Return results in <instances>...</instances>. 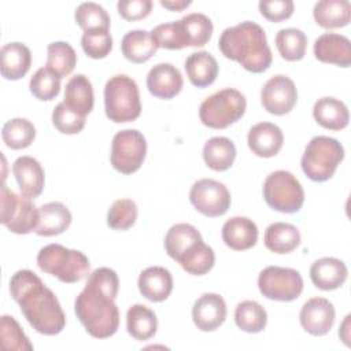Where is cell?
Masks as SVG:
<instances>
[{
    "mask_svg": "<svg viewBox=\"0 0 351 351\" xmlns=\"http://www.w3.org/2000/svg\"><path fill=\"white\" fill-rule=\"evenodd\" d=\"M244 95L234 88H225L203 100L199 108L202 123L211 129H225L237 122L245 112Z\"/></svg>",
    "mask_w": 351,
    "mask_h": 351,
    "instance_id": "8",
    "label": "cell"
},
{
    "mask_svg": "<svg viewBox=\"0 0 351 351\" xmlns=\"http://www.w3.org/2000/svg\"><path fill=\"white\" fill-rule=\"evenodd\" d=\"M184 85L181 71L171 63H158L147 74V88L158 99H173Z\"/></svg>",
    "mask_w": 351,
    "mask_h": 351,
    "instance_id": "17",
    "label": "cell"
},
{
    "mask_svg": "<svg viewBox=\"0 0 351 351\" xmlns=\"http://www.w3.org/2000/svg\"><path fill=\"white\" fill-rule=\"evenodd\" d=\"M258 5L261 14L270 22H281L291 18L295 8L292 0H262Z\"/></svg>",
    "mask_w": 351,
    "mask_h": 351,
    "instance_id": "46",
    "label": "cell"
},
{
    "mask_svg": "<svg viewBox=\"0 0 351 351\" xmlns=\"http://www.w3.org/2000/svg\"><path fill=\"white\" fill-rule=\"evenodd\" d=\"M313 16L324 29L344 27L351 19V4L348 0H321L315 3Z\"/></svg>",
    "mask_w": 351,
    "mask_h": 351,
    "instance_id": "27",
    "label": "cell"
},
{
    "mask_svg": "<svg viewBox=\"0 0 351 351\" xmlns=\"http://www.w3.org/2000/svg\"><path fill=\"white\" fill-rule=\"evenodd\" d=\"M121 49L123 56L133 63H145L158 51V45L147 30H130L121 41Z\"/></svg>",
    "mask_w": 351,
    "mask_h": 351,
    "instance_id": "30",
    "label": "cell"
},
{
    "mask_svg": "<svg viewBox=\"0 0 351 351\" xmlns=\"http://www.w3.org/2000/svg\"><path fill=\"white\" fill-rule=\"evenodd\" d=\"M104 111L107 118L115 123L132 122L140 117V92L132 77L117 74L106 82Z\"/></svg>",
    "mask_w": 351,
    "mask_h": 351,
    "instance_id": "6",
    "label": "cell"
},
{
    "mask_svg": "<svg viewBox=\"0 0 351 351\" xmlns=\"http://www.w3.org/2000/svg\"><path fill=\"white\" fill-rule=\"evenodd\" d=\"M12 173L23 196L34 199L41 195L45 184V174L37 159L32 156H19L12 163Z\"/></svg>",
    "mask_w": 351,
    "mask_h": 351,
    "instance_id": "20",
    "label": "cell"
},
{
    "mask_svg": "<svg viewBox=\"0 0 351 351\" xmlns=\"http://www.w3.org/2000/svg\"><path fill=\"white\" fill-rule=\"evenodd\" d=\"M261 101L269 114L285 115L291 112L298 101L295 82L284 74L269 78L261 90Z\"/></svg>",
    "mask_w": 351,
    "mask_h": 351,
    "instance_id": "14",
    "label": "cell"
},
{
    "mask_svg": "<svg viewBox=\"0 0 351 351\" xmlns=\"http://www.w3.org/2000/svg\"><path fill=\"white\" fill-rule=\"evenodd\" d=\"M218 47L225 58L237 62L250 73L266 71L273 60L263 27L251 21L226 27Z\"/></svg>",
    "mask_w": 351,
    "mask_h": 351,
    "instance_id": "3",
    "label": "cell"
},
{
    "mask_svg": "<svg viewBox=\"0 0 351 351\" xmlns=\"http://www.w3.org/2000/svg\"><path fill=\"white\" fill-rule=\"evenodd\" d=\"M3 143L11 149L27 148L36 138V128L26 118H12L1 129Z\"/></svg>",
    "mask_w": 351,
    "mask_h": 351,
    "instance_id": "36",
    "label": "cell"
},
{
    "mask_svg": "<svg viewBox=\"0 0 351 351\" xmlns=\"http://www.w3.org/2000/svg\"><path fill=\"white\" fill-rule=\"evenodd\" d=\"M147 155V141L137 129H125L115 133L111 143L110 160L121 174L136 173Z\"/></svg>",
    "mask_w": 351,
    "mask_h": 351,
    "instance_id": "11",
    "label": "cell"
},
{
    "mask_svg": "<svg viewBox=\"0 0 351 351\" xmlns=\"http://www.w3.org/2000/svg\"><path fill=\"white\" fill-rule=\"evenodd\" d=\"M118 274L110 267H99L88 276L84 289L75 298V315L92 337L107 339L118 330Z\"/></svg>",
    "mask_w": 351,
    "mask_h": 351,
    "instance_id": "1",
    "label": "cell"
},
{
    "mask_svg": "<svg viewBox=\"0 0 351 351\" xmlns=\"http://www.w3.org/2000/svg\"><path fill=\"white\" fill-rule=\"evenodd\" d=\"M137 204L132 199L115 200L107 213V225L114 230H126L137 219Z\"/></svg>",
    "mask_w": 351,
    "mask_h": 351,
    "instance_id": "43",
    "label": "cell"
},
{
    "mask_svg": "<svg viewBox=\"0 0 351 351\" xmlns=\"http://www.w3.org/2000/svg\"><path fill=\"white\" fill-rule=\"evenodd\" d=\"M52 123L63 134H77L85 126V117L62 101L52 111Z\"/></svg>",
    "mask_w": 351,
    "mask_h": 351,
    "instance_id": "44",
    "label": "cell"
},
{
    "mask_svg": "<svg viewBox=\"0 0 351 351\" xmlns=\"http://www.w3.org/2000/svg\"><path fill=\"white\" fill-rule=\"evenodd\" d=\"M77 25L88 32H108L110 29V16L107 11L97 3L86 1L81 3L74 14Z\"/></svg>",
    "mask_w": 351,
    "mask_h": 351,
    "instance_id": "38",
    "label": "cell"
},
{
    "mask_svg": "<svg viewBox=\"0 0 351 351\" xmlns=\"http://www.w3.org/2000/svg\"><path fill=\"white\" fill-rule=\"evenodd\" d=\"M348 277L346 263L333 256L317 259L310 267V278L313 284L322 291H333L340 288Z\"/></svg>",
    "mask_w": 351,
    "mask_h": 351,
    "instance_id": "21",
    "label": "cell"
},
{
    "mask_svg": "<svg viewBox=\"0 0 351 351\" xmlns=\"http://www.w3.org/2000/svg\"><path fill=\"white\" fill-rule=\"evenodd\" d=\"M350 318H351L350 314L346 315V318H344V321L341 322L340 329H339V336H340L341 341H343L347 347H350Z\"/></svg>",
    "mask_w": 351,
    "mask_h": 351,
    "instance_id": "49",
    "label": "cell"
},
{
    "mask_svg": "<svg viewBox=\"0 0 351 351\" xmlns=\"http://www.w3.org/2000/svg\"><path fill=\"white\" fill-rule=\"evenodd\" d=\"M162 7L170 10V11H182L184 8L191 5V0H160L159 1Z\"/></svg>",
    "mask_w": 351,
    "mask_h": 351,
    "instance_id": "48",
    "label": "cell"
},
{
    "mask_svg": "<svg viewBox=\"0 0 351 351\" xmlns=\"http://www.w3.org/2000/svg\"><path fill=\"white\" fill-rule=\"evenodd\" d=\"M0 71L5 80L16 81L25 77L32 64L30 49L22 43H8L0 49Z\"/></svg>",
    "mask_w": 351,
    "mask_h": 351,
    "instance_id": "24",
    "label": "cell"
},
{
    "mask_svg": "<svg viewBox=\"0 0 351 351\" xmlns=\"http://www.w3.org/2000/svg\"><path fill=\"white\" fill-rule=\"evenodd\" d=\"M0 339L4 350L10 351H32L33 344L29 337L18 324V321L11 315H1L0 319Z\"/></svg>",
    "mask_w": 351,
    "mask_h": 351,
    "instance_id": "40",
    "label": "cell"
},
{
    "mask_svg": "<svg viewBox=\"0 0 351 351\" xmlns=\"http://www.w3.org/2000/svg\"><path fill=\"white\" fill-rule=\"evenodd\" d=\"M344 159V147L333 137H313L303 152L300 166L303 173L314 182H324L333 177Z\"/></svg>",
    "mask_w": 351,
    "mask_h": 351,
    "instance_id": "7",
    "label": "cell"
},
{
    "mask_svg": "<svg viewBox=\"0 0 351 351\" xmlns=\"http://www.w3.org/2000/svg\"><path fill=\"white\" fill-rule=\"evenodd\" d=\"M180 21L182 23L189 47H203L210 41L214 26L207 15L202 12H192L186 14Z\"/></svg>",
    "mask_w": 351,
    "mask_h": 351,
    "instance_id": "39",
    "label": "cell"
},
{
    "mask_svg": "<svg viewBox=\"0 0 351 351\" xmlns=\"http://www.w3.org/2000/svg\"><path fill=\"white\" fill-rule=\"evenodd\" d=\"M314 56L322 63L348 67L351 64L350 40L337 33H324L314 43Z\"/></svg>",
    "mask_w": 351,
    "mask_h": 351,
    "instance_id": "18",
    "label": "cell"
},
{
    "mask_svg": "<svg viewBox=\"0 0 351 351\" xmlns=\"http://www.w3.org/2000/svg\"><path fill=\"white\" fill-rule=\"evenodd\" d=\"M38 267L66 284H75L89 274V259L78 251L62 244H48L37 254Z\"/></svg>",
    "mask_w": 351,
    "mask_h": 351,
    "instance_id": "5",
    "label": "cell"
},
{
    "mask_svg": "<svg viewBox=\"0 0 351 351\" xmlns=\"http://www.w3.org/2000/svg\"><path fill=\"white\" fill-rule=\"evenodd\" d=\"M263 241L265 247L274 254H289L300 244V233L292 223L274 222L266 228Z\"/></svg>",
    "mask_w": 351,
    "mask_h": 351,
    "instance_id": "31",
    "label": "cell"
},
{
    "mask_svg": "<svg viewBox=\"0 0 351 351\" xmlns=\"http://www.w3.org/2000/svg\"><path fill=\"white\" fill-rule=\"evenodd\" d=\"M151 34H152L158 48L182 49L185 47H189L181 21L158 25L152 29Z\"/></svg>",
    "mask_w": 351,
    "mask_h": 351,
    "instance_id": "41",
    "label": "cell"
},
{
    "mask_svg": "<svg viewBox=\"0 0 351 351\" xmlns=\"http://www.w3.org/2000/svg\"><path fill=\"white\" fill-rule=\"evenodd\" d=\"M226 303L218 293H203L192 307V319L197 329L213 332L218 329L226 319Z\"/></svg>",
    "mask_w": 351,
    "mask_h": 351,
    "instance_id": "16",
    "label": "cell"
},
{
    "mask_svg": "<svg viewBox=\"0 0 351 351\" xmlns=\"http://www.w3.org/2000/svg\"><path fill=\"white\" fill-rule=\"evenodd\" d=\"M234 322L243 332L259 333L266 328L267 313L258 302L244 300L236 306Z\"/></svg>",
    "mask_w": 351,
    "mask_h": 351,
    "instance_id": "34",
    "label": "cell"
},
{
    "mask_svg": "<svg viewBox=\"0 0 351 351\" xmlns=\"http://www.w3.org/2000/svg\"><path fill=\"white\" fill-rule=\"evenodd\" d=\"M140 293L149 302H163L173 291L171 273L162 266L144 269L137 280Z\"/></svg>",
    "mask_w": 351,
    "mask_h": 351,
    "instance_id": "22",
    "label": "cell"
},
{
    "mask_svg": "<svg viewBox=\"0 0 351 351\" xmlns=\"http://www.w3.org/2000/svg\"><path fill=\"white\" fill-rule=\"evenodd\" d=\"M336 318V311L332 304L325 298H311L300 308L299 321L302 328L311 336L326 335Z\"/></svg>",
    "mask_w": 351,
    "mask_h": 351,
    "instance_id": "15",
    "label": "cell"
},
{
    "mask_svg": "<svg viewBox=\"0 0 351 351\" xmlns=\"http://www.w3.org/2000/svg\"><path fill=\"white\" fill-rule=\"evenodd\" d=\"M47 67L59 78L67 77L75 67L77 53L64 41H53L47 47Z\"/></svg>",
    "mask_w": 351,
    "mask_h": 351,
    "instance_id": "37",
    "label": "cell"
},
{
    "mask_svg": "<svg viewBox=\"0 0 351 351\" xmlns=\"http://www.w3.org/2000/svg\"><path fill=\"white\" fill-rule=\"evenodd\" d=\"M38 208L32 199L18 195L4 184L0 188V222L12 233L27 234L38 225Z\"/></svg>",
    "mask_w": 351,
    "mask_h": 351,
    "instance_id": "10",
    "label": "cell"
},
{
    "mask_svg": "<svg viewBox=\"0 0 351 351\" xmlns=\"http://www.w3.org/2000/svg\"><path fill=\"white\" fill-rule=\"evenodd\" d=\"M84 52L92 59H103L112 49V37L110 32H88L81 37Z\"/></svg>",
    "mask_w": 351,
    "mask_h": 351,
    "instance_id": "45",
    "label": "cell"
},
{
    "mask_svg": "<svg viewBox=\"0 0 351 351\" xmlns=\"http://www.w3.org/2000/svg\"><path fill=\"white\" fill-rule=\"evenodd\" d=\"M118 14L125 21H140L149 15L152 10L151 0H119L117 3Z\"/></svg>",
    "mask_w": 351,
    "mask_h": 351,
    "instance_id": "47",
    "label": "cell"
},
{
    "mask_svg": "<svg viewBox=\"0 0 351 351\" xmlns=\"http://www.w3.org/2000/svg\"><path fill=\"white\" fill-rule=\"evenodd\" d=\"M10 293L19 304L30 326L45 336L59 335L66 325V315L56 295L32 270L22 269L10 280Z\"/></svg>",
    "mask_w": 351,
    "mask_h": 351,
    "instance_id": "2",
    "label": "cell"
},
{
    "mask_svg": "<svg viewBox=\"0 0 351 351\" xmlns=\"http://www.w3.org/2000/svg\"><path fill=\"white\" fill-rule=\"evenodd\" d=\"M236 154L234 143L222 136L211 137L203 147L204 163L214 171H225L230 169L236 159Z\"/></svg>",
    "mask_w": 351,
    "mask_h": 351,
    "instance_id": "32",
    "label": "cell"
},
{
    "mask_svg": "<svg viewBox=\"0 0 351 351\" xmlns=\"http://www.w3.org/2000/svg\"><path fill=\"white\" fill-rule=\"evenodd\" d=\"M247 144L256 156L271 158L282 148L284 134L277 125L271 122H259L248 130Z\"/></svg>",
    "mask_w": 351,
    "mask_h": 351,
    "instance_id": "19",
    "label": "cell"
},
{
    "mask_svg": "<svg viewBox=\"0 0 351 351\" xmlns=\"http://www.w3.org/2000/svg\"><path fill=\"white\" fill-rule=\"evenodd\" d=\"M313 117L318 125L329 130H341L347 128L350 114L346 103L335 97H321L313 107Z\"/></svg>",
    "mask_w": 351,
    "mask_h": 351,
    "instance_id": "26",
    "label": "cell"
},
{
    "mask_svg": "<svg viewBox=\"0 0 351 351\" xmlns=\"http://www.w3.org/2000/svg\"><path fill=\"white\" fill-rule=\"evenodd\" d=\"M189 200L200 214L211 218L226 214L232 202L228 188L213 178H202L193 182Z\"/></svg>",
    "mask_w": 351,
    "mask_h": 351,
    "instance_id": "13",
    "label": "cell"
},
{
    "mask_svg": "<svg viewBox=\"0 0 351 351\" xmlns=\"http://www.w3.org/2000/svg\"><path fill=\"white\" fill-rule=\"evenodd\" d=\"M276 47L282 59L288 62H298L306 55L307 37L300 29H281L276 34Z\"/></svg>",
    "mask_w": 351,
    "mask_h": 351,
    "instance_id": "35",
    "label": "cell"
},
{
    "mask_svg": "<svg viewBox=\"0 0 351 351\" xmlns=\"http://www.w3.org/2000/svg\"><path fill=\"white\" fill-rule=\"evenodd\" d=\"M126 329L128 333L138 341L149 340L158 329L156 314L145 304L136 303L128 308Z\"/></svg>",
    "mask_w": 351,
    "mask_h": 351,
    "instance_id": "33",
    "label": "cell"
},
{
    "mask_svg": "<svg viewBox=\"0 0 351 351\" xmlns=\"http://www.w3.org/2000/svg\"><path fill=\"white\" fill-rule=\"evenodd\" d=\"M258 288L270 300L292 302L303 291V278L295 269L267 266L259 273Z\"/></svg>",
    "mask_w": 351,
    "mask_h": 351,
    "instance_id": "12",
    "label": "cell"
},
{
    "mask_svg": "<svg viewBox=\"0 0 351 351\" xmlns=\"http://www.w3.org/2000/svg\"><path fill=\"white\" fill-rule=\"evenodd\" d=\"M185 71L193 86H210L218 75V63L207 51L191 53L185 60Z\"/></svg>",
    "mask_w": 351,
    "mask_h": 351,
    "instance_id": "28",
    "label": "cell"
},
{
    "mask_svg": "<svg viewBox=\"0 0 351 351\" xmlns=\"http://www.w3.org/2000/svg\"><path fill=\"white\" fill-rule=\"evenodd\" d=\"M64 104L86 117L93 110L95 96L90 80L84 74L71 77L64 88Z\"/></svg>",
    "mask_w": 351,
    "mask_h": 351,
    "instance_id": "29",
    "label": "cell"
},
{
    "mask_svg": "<svg viewBox=\"0 0 351 351\" xmlns=\"http://www.w3.org/2000/svg\"><path fill=\"white\" fill-rule=\"evenodd\" d=\"M29 88L36 99L49 101L60 92V78L48 67H41L30 78Z\"/></svg>",
    "mask_w": 351,
    "mask_h": 351,
    "instance_id": "42",
    "label": "cell"
},
{
    "mask_svg": "<svg viewBox=\"0 0 351 351\" xmlns=\"http://www.w3.org/2000/svg\"><path fill=\"white\" fill-rule=\"evenodd\" d=\"M262 192L266 204L278 213H298L304 203L302 184L287 170H276L270 173L263 182Z\"/></svg>",
    "mask_w": 351,
    "mask_h": 351,
    "instance_id": "9",
    "label": "cell"
},
{
    "mask_svg": "<svg viewBox=\"0 0 351 351\" xmlns=\"http://www.w3.org/2000/svg\"><path fill=\"white\" fill-rule=\"evenodd\" d=\"M38 225L34 232L44 237L63 233L69 229L73 219L70 210L60 202H49L43 204L38 208Z\"/></svg>",
    "mask_w": 351,
    "mask_h": 351,
    "instance_id": "25",
    "label": "cell"
},
{
    "mask_svg": "<svg viewBox=\"0 0 351 351\" xmlns=\"http://www.w3.org/2000/svg\"><path fill=\"white\" fill-rule=\"evenodd\" d=\"M167 255L192 276L207 274L214 263L215 254L207 245L200 232L191 223H176L165 236Z\"/></svg>",
    "mask_w": 351,
    "mask_h": 351,
    "instance_id": "4",
    "label": "cell"
},
{
    "mask_svg": "<svg viewBox=\"0 0 351 351\" xmlns=\"http://www.w3.org/2000/svg\"><path fill=\"white\" fill-rule=\"evenodd\" d=\"M222 240L230 250H250L258 241V226L247 217H232L222 226Z\"/></svg>",
    "mask_w": 351,
    "mask_h": 351,
    "instance_id": "23",
    "label": "cell"
}]
</instances>
